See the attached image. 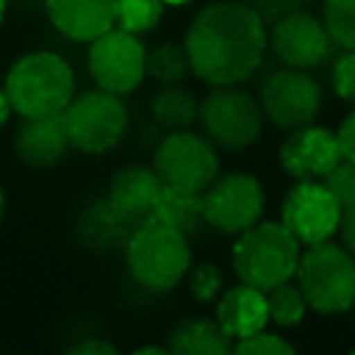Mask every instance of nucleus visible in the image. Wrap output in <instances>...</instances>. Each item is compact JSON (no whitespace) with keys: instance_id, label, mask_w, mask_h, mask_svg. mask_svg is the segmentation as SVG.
<instances>
[{"instance_id":"f257e3e1","label":"nucleus","mask_w":355,"mask_h":355,"mask_svg":"<svg viewBox=\"0 0 355 355\" xmlns=\"http://www.w3.org/2000/svg\"><path fill=\"white\" fill-rule=\"evenodd\" d=\"M191 72L211 86H233L247 80L263 58L266 25L244 0H222L205 6L186 33Z\"/></svg>"},{"instance_id":"f03ea898","label":"nucleus","mask_w":355,"mask_h":355,"mask_svg":"<svg viewBox=\"0 0 355 355\" xmlns=\"http://www.w3.org/2000/svg\"><path fill=\"white\" fill-rule=\"evenodd\" d=\"M6 94L17 114H58L75 97V75L55 53H28L6 75Z\"/></svg>"},{"instance_id":"7ed1b4c3","label":"nucleus","mask_w":355,"mask_h":355,"mask_svg":"<svg viewBox=\"0 0 355 355\" xmlns=\"http://www.w3.org/2000/svg\"><path fill=\"white\" fill-rule=\"evenodd\" d=\"M300 263V241L283 222H255L233 244V269L241 283L269 291L294 277Z\"/></svg>"},{"instance_id":"20e7f679","label":"nucleus","mask_w":355,"mask_h":355,"mask_svg":"<svg viewBox=\"0 0 355 355\" xmlns=\"http://www.w3.org/2000/svg\"><path fill=\"white\" fill-rule=\"evenodd\" d=\"M294 275L311 311L322 316H336L352 308L355 258L344 250V244H330V239L308 244L305 252H300Z\"/></svg>"},{"instance_id":"39448f33","label":"nucleus","mask_w":355,"mask_h":355,"mask_svg":"<svg viewBox=\"0 0 355 355\" xmlns=\"http://www.w3.org/2000/svg\"><path fill=\"white\" fill-rule=\"evenodd\" d=\"M125 261L136 283L153 291H169L186 275L191 250L180 230L147 219L128 236Z\"/></svg>"},{"instance_id":"423d86ee","label":"nucleus","mask_w":355,"mask_h":355,"mask_svg":"<svg viewBox=\"0 0 355 355\" xmlns=\"http://www.w3.org/2000/svg\"><path fill=\"white\" fill-rule=\"evenodd\" d=\"M200 119L208 139L225 150H244L258 141L263 128L261 103L233 86H214L200 103Z\"/></svg>"},{"instance_id":"0eeeda50","label":"nucleus","mask_w":355,"mask_h":355,"mask_svg":"<svg viewBox=\"0 0 355 355\" xmlns=\"http://www.w3.org/2000/svg\"><path fill=\"white\" fill-rule=\"evenodd\" d=\"M67 130L72 147L83 153H108L119 144L128 128V114L119 100V94L108 89L83 92L80 97H72L64 108Z\"/></svg>"},{"instance_id":"6e6552de","label":"nucleus","mask_w":355,"mask_h":355,"mask_svg":"<svg viewBox=\"0 0 355 355\" xmlns=\"http://www.w3.org/2000/svg\"><path fill=\"white\" fill-rule=\"evenodd\" d=\"M155 172L164 186L202 194L219 175V158L208 139L191 130H172L155 150Z\"/></svg>"},{"instance_id":"1a4fd4ad","label":"nucleus","mask_w":355,"mask_h":355,"mask_svg":"<svg viewBox=\"0 0 355 355\" xmlns=\"http://www.w3.org/2000/svg\"><path fill=\"white\" fill-rule=\"evenodd\" d=\"M319 108H322V89L308 69H297V67L275 69L261 86V111L280 130L311 125Z\"/></svg>"},{"instance_id":"9d476101","label":"nucleus","mask_w":355,"mask_h":355,"mask_svg":"<svg viewBox=\"0 0 355 355\" xmlns=\"http://www.w3.org/2000/svg\"><path fill=\"white\" fill-rule=\"evenodd\" d=\"M263 214V189L258 178L233 172L216 175V180L202 191V222L219 233H244Z\"/></svg>"},{"instance_id":"9b49d317","label":"nucleus","mask_w":355,"mask_h":355,"mask_svg":"<svg viewBox=\"0 0 355 355\" xmlns=\"http://www.w3.org/2000/svg\"><path fill=\"white\" fill-rule=\"evenodd\" d=\"M89 72L100 89H108L114 94H128L147 75V50L141 47L136 33L111 28L92 42Z\"/></svg>"},{"instance_id":"f8f14e48","label":"nucleus","mask_w":355,"mask_h":355,"mask_svg":"<svg viewBox=\"0 0 355 355\" xmlns=\"http://www.w3.org/2000/svg\"><path fill=\"white\" fill-rule=\"evenodd\" d=\"M280 222L300 244L327 241L341 222V208L324 180H297L280 208Z\"/></svg>"},{"instance_id":"ddd939ff","label":"nucleus","mask_w":355,"mask_h":355,"mask_svg":"<svg viewBox=\"0 0 355 355\" xmlns=\"http://www.w3.org/2000/svg\"><path fill=\"white\" fill-rule=\"evenodd\" d=\"M272 50L283 61V67H297V69H313L322 67L336 42L324 25V19H316L305 8L286 14L272 25Z\"/></svg>"},{"instance_id":"4468645a","label":"nucleus","mask_w":355,"mask_h":355,"mask_svg":"<svg viewBox=\"0 0 355 355\" xmlns=\"http://www.w3.org/2000/svg\"><path fill=\"white\" fill-rule=\"evenodd\" d=\"M344 158L338 136L327 128L302 125L280 144V166L297 180H322Z\"/></svg>"},{"instance_id":"2eb2a0df","label":"nucleus","mask_w":355,"mask_h":355,"mask_svg":"<svg viewBox=\"0 0 355 355\" xmlns=\"http://www.w3.org/2000/svg\"><path fill=\"white\" fill-rule=\"evenodd\" d=\"M69 147L72 141H69L64 111L44 114V116H25L14 139V150L19 161L31 166H53L67 155Z\"/></svg>"},{"instance_id":"dca6fc26","label":"nucleus","mask_w":355,"mask_h":355,"mask_svg":"<svg viewBox=\"0 0 355 355\" xmlns=\"http://www.w3.org/2000/svg\"><path fill=\"white\" fill-rule=\"evenodd\" d=\"M50 22L75 42H94L116 25V0H47Z\"/></svg>"},{"instance_id":"f3484780","label":"nucleus","mask_w":355,"mask_h":355,"mask_svg":"<svg viewBox=\"0 0 355 355\" xmlns=\"http://www.w3.org/2000/svg\"><path fill=\"white\" fill-rule=\"evenodd\" d=\"M164 183L158 178L155 169L147 166H125L116 172L111 191H108V202L128 219V222H147L153 214V205L161 194Z\"/></svg>"},{"instance_id":"a211bd4d","label":"nucleus","mask_w":355,"mask_h":355,"mask_svg":"<svg viewBox=\"0 0 355 355\" xmlns=\"http://www.w3.org/2000/svg\"><path fill=\"white\" fill-rule=\"evenodd\" d=\"M216 322L230 338H247L258 330L266 327L269 322V308H266V291L255 286H236L227 288L216 305Z\"/></svg>"},{"instance_id":"6ab92c4d","label":"nucleus","mask_w":355,"mask_h":355,"mask_svg":"<svg viewBox=\"0 0 355 355\" xmlns=\"http://www.w3.org/2000/svg\"><path fill=\"white\" fill-rule=\"evenodd\" d=\"M130 225H133V222H128V219L108 202V197H105V200L92 202V205L80 214L78 236H80V241H83L86 247L105 250V247L125 244L128 236L133 233Z\"/></svg>"},{"instance_id":"aec40b11","label":"nucleus","mask_w":355,"mask_h":355,"mask_svg":"<svg viewBox=\"0 0 355 355\" xmlns=\"http://www.w3.org/2000/svg\"><path fill=\"white\" fill-rule=\"evenodd\" d=\"M169 352L178 355H225L233 349V338L211 319H186L169 333Z\"/></svg>"},{"instance_id":"412c9836","label":"nucleus","mask_w":355,"mask_h":355,"mask_svg":"<svg viewBox=\"0 0 355 355\" xmlns=\"http://www.w3.org/2000/svg\"><path fill=\"white\" fill-rule=\"evenodd\" d=\"M153 222H161L172 230H180L183 236L194 233L202 222V194L197 191H186V189H175V186H164L153 214Z\"/></svg>"},{"instance_id":"4be33fe9","label":"nucleus","mask_w":355,"mask_h":355,"mask_svg":"<svg viewBox=\"0 0 355 355\" xmlns=\"http://www.w3.org/2000/svg\"><path fill=\"white\" fill-rule=\"evenodd\" d=\"M150 108H153V119L169 130H183L200 116V103L194 100V94L183 86H172V83H166L153 97Z\"/></svg>"},{"instance_id":"5701e85b","label":"nucleus","mask_w":355,"mask_h":355,"mask_svg":"<svg viewBox=\"0 0 355 355\" xmlns=\"http://www.w3.org/2000/svg\"><path fill=\"white\" fill-rule=\"evenodd\" d=\"M266 308H269V322H275L277 327H294L305 319L308 300L297 283L286 280L266 291Z\"/></svg>"},{"instance_id":"b1692460","label":"nucleus","mask_w":355,"mask_h":355,"mask_svg":"<svg viewBox=\"0 0 355 355\" xmlns=\"http://www.w3.org/2000/svg\"><path fill=\"white\" fill-rule=\"evenodd\" d=\"M189 53L186 44L178 42H164L155 50L147 53V75L161 80V83H178L189 72Z\"/></svg>"},{"instance_id":"393cba45","label":"nucleus","mask_w":355,"mask_h":355,"mask_svg":"<svg viewBox=\"0 0 355 355\" xmlns=\"http://www.w3.org/2000/svg\"><path fill=\"white\" fill-rule=\"evenodd\" d=\"M164 0H116V25L130 33H147L164 17Z\"/></svg>"},{"instance_id":"a878e982","label":"nucleus","mask_w":355,"mask_h":355,"mask_svg":"<svg viewBox=\"0 0 355 355\" xmlns=\"http://www.w3.org/2000/svg\"><path fill=\"white\" fill-rule=\"evenodd\" d=\"M324 25L338 47L355 50V0H324Z\"/></svg>"},{"instance_id":"bb28decb","label":"nucleus","mask_w":355,"mask_h":355,"mask_svg":"<svg viewBox=\"0 0 355 355\" xmlns=\"http://www.w3.org/2000/svg\"><path fill=\"white\" fill-rule=\"evenodd\" d=\"M322 180L330 189V194L336 197V202H338L341 211L355 208V161L341 158Z\"/></svg>"},{"instance_id":"cd10ccee","label":"nucleus","mask_w":355,"mask_h":355,"mask_svg":"<svg viewBox=\"0 0 355 355\" xmlns=\"http://www.w3.org/2000/svg\"><path fill=\"white\" fill-rule=\"evenodd\" d=\"M236 352L241 355H291L294 352V344L286 341L283 336L277 333H266V330H258L247 338H239L233 344Z\"/></svg>"},{"instance_id":"c85d7f7f","label":"nucleus","mask_w":355,"mask_h":355,"mask_svg":"<svg viewBox=\"0 0 355 355\" xmlns=\"http://www.w3.org/2000/svg\"><path fill=\"white\" fill-rule=\"evenodd\" d=\"M222 291V269L211 261H202L191 272V297L200 302L214 300Z\"/></svg>"},{"instance_id":"c756f323","label":"nucleus","mask_w":355,"mask_h":355,"mask_svg":"<svg viewBox=\"0 0 355 355\" xmlns=\"http://www.w3.org/2000/svg\"><path fill=\"white\" fill-rule=\"evenodd\" d=\"M333 89L341 100L355 103V50H344V55L333 64Z\"/></svg>"},{"instance_id":"7c9ffc66","label":"nucleus","mask_w":355,"mask_h":355,"mask_svg":"<svg viewBox=\"0 0 355 355\" xmlns=\"http://www.w3.org/2000/svg\"><path fill=\"white\" fill-rule=\"evenodd\" d=\"M305 0H252V8L261 14L263 25H275L291 11H300Z\"/></svg>"},{"instance_id":"2f4dec72","label":"nucleus","mask_w":355,"mask_h":355,"mask_svg":"<svg viewBox=\"0 0 355 355\" xmlns=\"http://www.w3.org/2000/svg\"><path fill=\"white\" fill-rule=\"evenodd\" d=\"M338 144H341V153H344V158H349V161H355V108L347 114V119L341 122V128H338Z\"/></svg>"},{"instance_id":"473e14b6","label":"nucleus","mask_w":355,"mask_h":355,"mask_svg":"<svg viewBox=\"0 0 355 355\" xmlns=\"http://www.w3.org/2000/svg\"><path fill=\"white\" fill-rule=\"evenodd\" d=\"M72 355H114L116 347L111 341H103V338H83L78 344L69 347Z\"/></svg>"},{"instance_id":"72a5a7b5","label":"nucleus","mask_w":355,"mask_h":355,"mask_svg":"<svg viewBox=\"0 0 355 355\" xmlns=\"http://www.w3.org/2000/svg\"><path fill=\"white\" fill-rule=\"evenodd\" d=\"M338 230H341V244H344V250H347V252L355 258V208L341 211Z\"/></svg>"},{"instance_id":"f704fd0d","label":"nucleus","mask_w":355,"mask_h":355,"mask_svg":"<svg viewBox=\"0 0 355 355\" xmlns=\"http://www.w3.org/2000/svg\"><path fill=\"white\" fill-rule=\"evenodd\" d=\"M11 111H14V108H11V103H8V94H6V89H0V125L8 119Z\"/></svg>"},{"instance_id":"c9c22d12","label":"nucleus","mask_w":355,"mask_h":355,"mask_svg":"<svg viewBox=\"0 0 355 355\" xmlns=\"http://www.w3.org/2000/svg\"><path fill=\"white\" fill-rule=\"evenodd\" d=\"M166 6H186V3H191V0H164Z\"/></svg>"},{"instance_id":"e433bc0d","label":"nucleus","mask_w":355,"mask_h":355,"mask_svg":"<svg viewBox=\"0 0 355 355\" xmlns=\"http://www.w3.org/2000/svg\"><path fill=\"white\" fill-rule=\"evenodd\" d=\"M3 17H6V0H0V25H3Z\"/></svg>"},{"instance_id":"4c0bfd02","label":"nucleus","mask_w":355,"mask_h":355,"mask_svg":"<svg viewBox=\"0 0 355 355\" xmlns=\"http://www.w3.org/2000/svg\"><path fill=\"white\" fill-rule=\"evenodd\" d=\"M0 219H3V189H0Z\"/></svg>"},{"instance_id":"58836bf2","label":"nucleus","mask_w":355,"mask_h":355,"mask_svg":"<svg viewBox=\"0 0 355 355\" xmlns=\"http://www.w3.org/2000/svg\"><path fill=\"white\" fill-rule=\"evenodd\" d=\"M349 311H352V313H355V300H352V308H349Z\"/></svg>"},{"instance_id":"ea45409f","label":"nucleus","mask_w":355,"mask_h":355,"mask_svg":"<svg viewBox=\"0 0 355 355\" xmlns=\"http://www.w3.org/2000/svg\"><path fill=\"white\" fill-rule=\"evenodd\" d=\"M352 352H355V349H352Z\"/></svg>"}]
</instances>
